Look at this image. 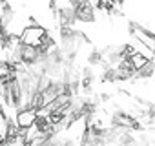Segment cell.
<instances>
[{
	"mask_svg": "<svg viewBox=\"0 0 155 146\" xmlns=\"http://www.w3.org/2000/svg\"><path fill=\"white\" fill-rule=\"evenodd\" d=\"M153 73H155V64H153V58H150L142 68H139L135 71V77H139V79H153Z\"/></svg>",
	"mask_w": 155,
	"mask_h": 146,
	"instance_id": "277c9868",
	"label": "cell"
},
{
	"mask_svg": "<svg viewBox=\"0 0 155 146\" xmlns=\"http://www.w3.org/2000/svg\"><path fill=\"white\" fill-rule=\"evenodd\" d=\"M48 33V29L40 24H28L22 28V31L18 33L20 35V40L22 44H31V46H37L40 44V37H44Z\"/></svg>",
	"mask_w": 155,
	"mask_h": 146,
	"instance_id": "6da1fadb",
	"label": "cell"
},
{
	"mask_svg": "<svg viewBox=\"0 0 155 146\" xmlns=\"http://www.w3.org/2000/svg\"><path fill=\"white\" fill-rule=\"evenodd\" d=\"M13 119H15L18 128H29L37 121V110H33V108H18Z\"/></svg>",
	"mask_w": 155,
	"mask_h": 146,
	"instance_id": "3957f363",
	"label": "cell"
},
{
	"mask_svg": "<svg viewBox=\"0 0 155 146\" xmlns=\"http://www.w3.org/2000/svg\"><path fill=\"white\" fill-rule=\"evenodd\" d=\"M128 60H130L131 68H133V69L137 71V69H139V68H142V66H144V64H146V62H148L150 58H148L146 55H142L140 51H135V53H131V55L128 57Z\"/></svg>",
	"mask_w": 155,
	"mask_h": 146,
	"instance_id": "5b68a950",
	"label": "cell"
},
{
	"mask_svg": "<svg viewBox=\"0 0 155 146\" xmlns=\"http://www.w3.org/2000/svg\"><path fill=\"white\" fill-rule=\"evenodd\" d=\"M75 20L81 24H93L97 22V11L93 8L91 0H82V2L75 8Z\"/></svg>",
	"mask_w": 155,
	"mask_h": 146,
	"instance_id": "7a4b0ae2",
	"label": "cell"
}]
</instances>
